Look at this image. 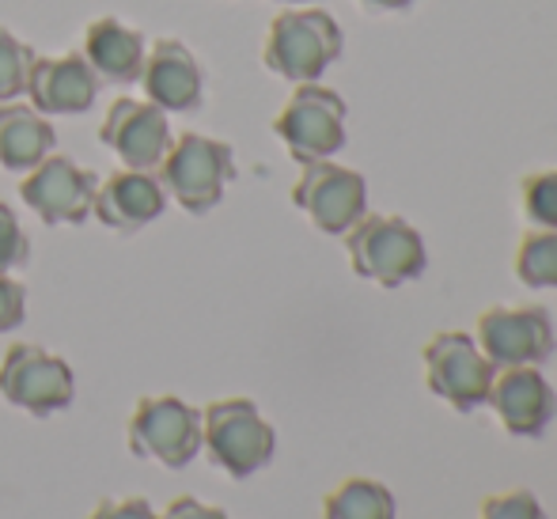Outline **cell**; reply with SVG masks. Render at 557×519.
<instances>
[{
  "instance_id": "6da1fadb",
  "label": "cell",
  "mask_w": 557,
  "mask_h": 519,
  "mask_svg": "<svg viewBox=\"0 0 557 519\" xmlns=\"http://www.w3.org/2000/svg\"><path fill=\"white\" fill-rule=\"evenodd\" d=\"M342 27L323 8H300V12H281L270 23L262 42V61L270 73L288 84H315L323 73L342 58Z\"/></svg>"
},
{
  "instance_id": "7a4b0ae2",
  "label": "cell",
  "mask_w": 557,
  "mask_h": 519,
  "mask_svg": "<svg viewBox=\"0 0 557 519\" xmlns=\"http://www.w3.org/2000/svg\"><path fill=\"white\" fill-rule=\"evenodd\" d=\"M342 239L352 273L383 288H403L406 281H418L429 265L425 239L403 217H368L364 212Z\"/></svg>"
},
{
  "instance_id": "3957f363",
  "label": "cell",
  "mask_w": 557,
  "mask_h": 519,
  "mask_svg": "<svg viewBox=\"0 0 557 519\" xmlns=\"http://www.w3.org/2000/svg\"><path fill=\"white\" fill-rule=\"evenodd\" d=\"M201 447L227 478L258 474L277 452V432L250 398H221L201 410Z\"/></svg>"
},
{
  "instance_id": "277c9868",
  "label": "cell",
  "mask_w": 557,
  "mask_h": 519,
  "mask_svg": "<svg viewBox=\"0 0 557 519\" xmlns=\"http://www.w3.org/2000/svg\"><path fill=\"white\" fill-rule=\"evenodd\" d=\"M232 145L201 137V133H183L178 140H171L168 156L156 168V178L163 183L168 198H175L194 217H206L209 209L221 206L224 186L232 183Z\"/></svg>"
},
{
  "instance_id": "5b68a950",
  "label": "cell",
  "mask_w": 557,
  "mask_h": 519,
  "mask_svg": "<svg viewBox=\"0 0 557 519\" xmlns=\"http://www.w3.org/2000/svg\"><path fill=\"white\" fill-rule=\"evenodd\" d=\"M125 444L137 459H152L168 470H183L201 452V410L175 395H148L133 406Z\"/></svg>"
},
{
  "instance_id": "8992f818",
  "label": "cell",
  "mask_w": 557,
  "mask_h": 519,
  "mask_svg": "<svg viewBox=\"0 0 557 519\" xmlns=\"http://www.w3.org/2000/svg\"><path fill=\"white\" fill-rule=\"evenodd\" d=\"M425 360V383L436 398H444L455 413H474L485 406L497 368L478 349L474 334L467 330H441L421 349Z\"/></svg>"
},
{
  "instance_id": "52a82bcc",
  "label": "cell",
  "mask_w": 557,
  "mask_h": 519,
  "mask_svg": "<svg viewBox=\"0 0 557 519\" xmlns=\"http://www.w3.org/2000/svg\"><path fill=\"white\" fill-rule=\"evenodd\" d=\"M345 99L323 84H296L288 103L273 118V133L285 140L288 156L296 163L331 160L345 148Z\"/></svg>"
},
{
  "instance_id": "ba28073f",
  "label": "cell",
  "mask_w": 557,
  "mask_h": 519,
  "mask_svg": "<svg viewBox=\"0 0 557 519\" xmlns=\"http://www.w3.org/2000/svg\"><path fill=\"white\" fill-rule=\"evenodd\" d=\"M0 395L15 410L30 417H50L58 410H69L76 395V375L61 357L30 342L8 345L0 360Z\"/></svg>"
},
{
  "instance_id": "9c48e42d",
  "label": "cell",
  "mask_w": 557,
  "mask_h": 519,
  "mask_svg": "<svg viewBox=\"0 0 557 519\" xmlns=\"http://www.w3.org/2000/svg\"><path fill=\"white\" fill-rule=\"evenodd\" d=\"M474 342L493 368L546 364L557 345L554 319L546 308H485L478 314Z\"/></svg>"
},
{
  "instance_id": "30bf717a",
  "label": "cell",
  "mask_w": 557,
  "mask_h": 519,
  "mask_svg": "<svg viewBox=\"0 0 557 519\" xmlns=\"http://www.w3.org/2000/svg\"><path fill=\"white\" fill-rule=\"evenodd\" d=\"M293 206L311 217L323 235H345L368 212V183L360 171L337 168L331 160L304 163L293 186Z\"/></svg>"
},
{
  "instance_id": "8fae6325",
  "label": "cell",
  "mask_w": 557,
  "mask_h": 519,
  "mask_svg": "<svg viewBox=\"0 0 557 519\" xmlns=\"http://www.w3.org/2000/svg\"><path fill=\"white\" fill-rule=\"evenodd\" d=\"M20 198L50 227L84 224L96 206V175L73 163L69 156H46L20 183Z\"/></svg>"
},
{
  "instance_id": "7c38bea8",
  "label": "cell",
  "mask_w": 557,
  "mask_h": 519,
  "mask_svg": "<svg viewBox=\"0 0 557 519\" xmlns=\"http://www.w3.org/2000/svg\"><path fill=\"white\" fill-rule=\"evenodd\" d=\"M99 140L133 171H156L171 148L168 114L137 99H114L99 125Z\"/></svg>"
},
{
  "instance_id": "4fadbf2b",
  "label": "cell",
  "mask_w": 557,
  "mask_h": 519,
  "mask_svg": "<svg viewBox=\"0 0 557 519\" xmlns=\"http://www.w3.org/2000/svg\"><path fill=\"white\" fill-rule=\"evenodd\" d=\"M485 403L493 406L505 432H512L520 440H539L546 432V424L557 417V395L535 364L497 368Z\"/></svg>"
},
{
  "instance_id": "5bb4252c",
  "label": "cell",
  "mask_w": 557,
  "mask_h": 519,
  "mask_svg": "<svg viewBox=\"0 0 557 519\" xmlns=\"http://www.w3.org/2000/svg\"><path fill=\"white\" fill-rule=\"evenodd\" d=\"M140 88H145L148 103L160 107L163 114H194L206 96V73L190 46L178 38H160L145 53Z\"/></svg>"
},
{
  "instance_id": "9a60e30c",
  "label": "cell",
  "mask_w": 557,
  "mask_h": 519,
  "mask_svg": "<svg viewBox=\"0 0 557 519\" xmlns=\"http://www.w3.org/2000/svg\"><path fill=\"white\" fill-rule=\"evenodd\" d=\"M163 209H168V190L156 178V171H133V168L107 175L96 186V206H91L99 224L122 235H137L140 227L160 220Z\"/></svg>"
},
{
  "instance_id": "2e32d148",
  "label": "cell",
  "mask_w": 557,
  "mask_h": 519,
  "mask_svg": "<svg viewBox=\"0 0 557 519\" xmlns=\"http://www.w3.org/2000/svg\"><path fill=\"white\" fill-rule=\"evenodd\" d=\"M27 96L38 114H88L99 96V76L84 61V53L65 58H35L27 76Z\"/></svg>"
},
{
  "instance_id": "e0dca14e",
  "label": "cell",
  "mask_w": 557,
  "mask_h": 519,
  "mask_svg": "<svg viewBox=\"0 0 557 519\" xmlns=\"http://www.w3.org/2000/svg\"><path fill=\"white\" fill-rule=\"evenodd\" d=\"M84 61L91 65V73L99 76V84H137L140 69H145V35L133 27H125L114 15L88 23L84 30Z\"/></svg>"
},
{
  "instance_id": "ac0fdd59",
  "label": "cell",
  "mask_w": 557,
  "mask_h": 519,
  "mask_svg": "<svg viewBox=\"0 0 557 519\" xmlns=\"http://www.w3.org/2000/svg\"><path fill=\"white\" fill-rule=\"evenodd\" d=\"M58 145V133L35 107L0 103V168L27 175Z\"/></svg>"
},
{
  "instance_id": "d6986e66",
  "label": "cell",
  "mask_w": 557,
  "mask_h": 519,
  "mask_svg": "<svg viewBox=\"0 0 557 519\" xmlns=\"http://www.w3.org/2000/svg\"><path fill=\"white\" fill-rule=\"evenodd\" d=\"M395 493L372 478H345L323 497V519H395Z\"/></svg>"
},
{
  "instance_id": "ffe728a7",
  "label": "cell",
  "mask_w": 557,
  "mask_h": 519,
  "mask_svg": "<svg viewBox=\"0 0 557 519\" xmlns=\"http://www.w3.org/2000/svg\"><path fill=\"white\" fill-rule=\"evenodd\" d=\"M516 277L528 288H557V232L531 227L516 247Z\"/></svg>"
},
{
  "instance_id": "44dd1931",
  "label": "cell",
  "mask_w": 557,
  "mask_h": 519,
  "mask_svg": "<svg viewBox=\"0 0 557 519\" xmlns=\"http://www.w3.org/2000/svg\"><path fill=\"white\" fill-rule=\"evenodd\" d=\"M30 65H35V50L23 46L8 27H0V103L27 96Z\"/></svg>"
},
{
  "instance_id": "7402d4cb",
  "label": "cell",
  "mask_w": 557,
  "mask_h": 519,
  "mask_svg": "<svg viewBox=\"0 0 557 519\" xmlns=\"http://www.w3.org/2000/svg\"><path fill=\"white\" fill-rule=\"evenodd\" d=\"M523 217L531 227H554L557 232V168L531 171L520 183Z\"/></svg>"
},
{
  "instance_id": "603a6c76",
  "label": "cell",
  "mask_w": 557,
  "mask_h": 519,
  "mask_svg": "<svg viewBox=\"0 0 557 519\" xmlns=\"http://www.w3.org/2000/svg\"><path fill=\"white\" fill-rule=\"evenodd\" d=\"M478 519H546V512L531 490H508L490 493L478 508Z\"/></svg>"
},
{
  "instance_id": "cb8c5ba5",
  "label": "cell",
  "mask_w": 557,
  "mask_h": 519,
  "mask_svg": "<svg viewBox=\"0 0 557 519\" xmlns=\"http://www.w3.org/2000/svg\"><path fill=\"white\" fill-rule=\"evenodd\" d=\"M30 258V239L23 232L20 217L0 201V273L23 270Z\"/></svg>"
},
{
  "instance_id": "d4e9b609",
  "label": "cell",
  "mask_w": 557,
  "mask_h": 519,
  "mask_svg": "<svg viewBox=\"0 0 557 519\" xmlns=\"http://www.w3.org/2000/svg\"><path fill=\"white\" fill-rule=\"evenodd\" d=\"M23 314H27V288L8 273H0V334L20 326Z\"/></svg>"
},
{
  "instance_id": "484cf974",
  "label": "cell",
  "mask_w": 557,
  "mask_h": 519,
  "mask_svg": "<svg viewBox=\"0 0 557 519\" xmlns=\"http://www.w3.org/2000/svg\"><path fill=\"white\" fill-rule=\"evenodd\" d=\"M88 519H160L145 497H107L88 512Z\"/></svg>"
},
{
  "instance_id": "4316f807",
  "label": "cell",
  "mask_w": 557,
  "mask_h": 519,
  "mask_svg": "<svg viewBox=\"0 0 557 519\" xmlns=\"http://www.w3.org/2000/svg\"><path fill=\"white\" fill-rule=\"evenodd\" d=\"M160 519H227V512H221V508L201 505L198 497H175L160 512Z\"/></svg>"
},
{
  "instance_id": "83f0119b",
  "label": "cell",
  "mask_w": 557,
  "mask_h": 519,
  "mask_svg": "<svg viewBox=\"0 0 557 519\" xmlns=\"http://www.w3.org/2000/svg\"><path fill=\"white\" fill-rule=\"evenodd\" d=\"M368 8H380V12H403V8H410L413 0H364Z\"/></svg>"
},
{
  "instance_id": "f1b7e54d",
  "label": "cell",
  "mask_w": 557,
  "mask_h": 519,
  "mask_svg": "<svg viewBox=\"0 0 557 519\" xmlns=\"http://www.w3.org/2000/svg\"><path fill=\"white\" fill-rule=\"evenodd\" d=\"M285 4H304V0H285Z\"/></svg>"
}]
</instances>
